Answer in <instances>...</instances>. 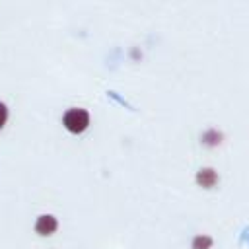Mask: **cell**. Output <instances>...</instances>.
I'll return each mask as SVG.
<instances>
[{
    "mask_svg": "<svg viewBox=\"0 0 249 249\" xmlns=\"http://www.w3.org/2000/svg\"><path fill=\"white\" fill-rule=\"evenodd\" d=\"M62 124H64V128H66L68 132L80 134V132H84V130L88 128V124H89V115H88V111H84V109H68V111L64 113V117H62Z\"/></svg>",
    "mask_w": 249,
    "mask_h": 249,
    "instance_id": "1",
    "label": "cell"
},
{
    "mask_svg": "<svg viewBox=\"0 0 249 249\" xmlns=\"http://www.w3.org/2000/svg\"><path fill=\"white\" fill-rule=\"evenodd\" d=\"M196 183L200 187H204V189H210V187H214L218 183V173L214 169H210V167H204V169H200L196 173Z\"/></svg>",
    "mask_w": 249,
    "mask_h": 249,
    "instance_id": "3",
    "label": "cell"
},
{
    "mask_svg": "<svg viewBox=\"0 0 249 249\" xmlns=\"http://www.w3.org/2000/svg\"><path fill=\"white\" fill-rule=\"evenodd\" d=\"M56 230H58V220L54 216H51V214H43V216H39L35 220V231L39 235L47 237V235H53Z\"/></svg>",
    "mask_w": 249,
    "mask_h": 249,
    "instance_id": "2",
    "label": "cell"
},
{
    "mask_svg": "<svg viewBox=\"0 0 249 249\" xmlns=\"http://www.w3.org/2000/svg\"><path fill=\"white\" fill-rule=\"evenodd\" d=\"M191 247L193 249H210L212 247V237L210 235H196V237H193Z\"/></svg>",
    "mask_w": 249,
    "mask_h": 249,
    "instance_id": "4",
    "label": "cell"
},
{
    "mask_svg": "<svg viewBox=\"0 0 249 249\" xmlns=\"http://www.w3.org/2000/svg\"><path fill=\"white\" fill-rule=\"evenodd\" d=\"M6 121H8V107L0 101V128L6 124Z\"/></svg>",
    "mask_w": 249,
    "mask_h": 249,
    "instance_id": "5",
    "label": "cell"
}]
</instances>
